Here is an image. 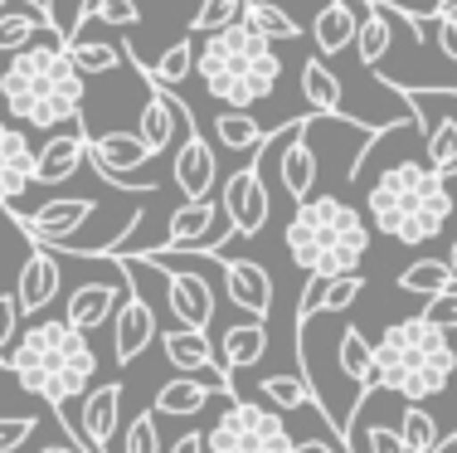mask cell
I'll use <instances>...</instances> for the list:
<instances>
[{"label":"cell","mask_w":457,"mask_h":453,"mask_svg":"<svg viewBox=\"0 0 457 453\" xmlns=\"http://www.w3.org/2000/svg\"><path fill=\"white\" fill-rule=\"evenodd\" d=\"M448 444H453V449H457V434H453V439H448Z\"/></svg>","instance_id":"cell-50"},{"label":"cell","mask_w":457,"mask_h":453,"mask_svg":"<svg viewBox=\"0 0 457 453\" xmlns=\"http://www.w3.org/2000/svg\"><path fill=\"white\" fill-rule=\"evenodd\" d=\"M122 385H88L83 390V439H88L93 453H112V439H117V424H122Z\"/></svg>","instance_id":"cell-20"},{"label":"cell","mask_w":457,"mask_h":453,"mask_svg":"<svg viewBox=\"0 0 457 453\" xmlns=\"http://www.w3.org/2000/svg\"><path fill=\"white\" fill-rule=\"evenodd\" d=\"M292 439L297 434L282 424V415L273 405L234 400L228 395V409L214 419L204 444H210V453H292Z\"/></svg>","instance_id":"cell-7"},{"label":"cell","mask_w":457,"mask_h":453,"mask_svg":"<svg viewBox=\"0 0 457 453\" xmlns=\"http://www.w3.org/2000/svg\"><path fill=\"white\" fill-rule=\"evenodd\" d=\"M63 29L39 25L25 49L10 54L0 73V98L20 127H63L83 113V73L63 54Z\"/></svg>","instance_id":"cell-1"},{"label":"cell","mask_w":457,"mask_h":453,"mask_svg":"<svg viewBox=\"0 0 457 453\" xmlns=\"http://www.w3.org/2000/svg\"><path fill=\"white\" fill-rule=\"evenodd\" d=\"M438 54L457 63V10H448V15H438Z\"/></svg>","instance_id":"cell-44"},{"label":"cell","mask_w":457,"mask_h":453,"mask_svg":"<svg viewBox=\"0 0 457 453\" xmlns=\"http://www.w3.org/2000/svg\"><path fill=\"white\" fill-rule=\"evenodd\" d=\"M423 312H428V317L438 322V327H448V331H453V327H457V283H448L443 293H433Z\"/></svg>","instance_id":"cell-43"},{"label":"cell","mask_w":457,"mask_h":453,"mask_svg":"<svg viewBox=\"0 0 457 453\" xmlns=\"http://www.w3.org/2000/svg\"><path fill=\"white\" fill-rule=\"evenodd\" d=\"M448 268H453V283H457V239H453V249H448Z\"/></svg>","instance_id":"cell-49"},{"label":"cell","mask_w":457,"mask_h":453,"mask_svg":"<svg viewBox=\"0 0 457 453\" xmlns=\"http://www.w3.org/2000/svg\"><path fill=\"white\" fill-rule=\"evenodd\" d=\"M39 25H54V15L49 10H10V15H0V54H15V49H25L29 39L39 35Z\"/></svg>","instance_id":"cell-36"},{"label":"cell","mask_w":457,"mask_h":453,"mask_svg":"<svg viewBox=\"0 0 457 453\" xmlns=\"http://www.w3.org/2000/svg\"><path fill=\"white\" fill-rule=\"evenodd\" d=\"M15 327H20V298L0 293V361H5V351L15 347Z\"/></svg>","instance_id":"cell-42"},{"label":"cell","mask_w":457,"mask_h":453,"mask_svg":"<svg viewBox=\"0 0 457 453\" xmlns=\"http://www.w3.org/2000/svg\"><path fill=\"white\" fill-rule=\"evenodd\" d=\"M355 49H361L365 69H385L389 49H395V25H389V5L361 0V29H355Z\"/></svg>","instance_id":"cell-27"},{"label":"cell","mask_w":457,"mask_h":453,"mask_svg":"<svg viewBox=\"0 0 457 453\" xmlns=\"http://www.w3.org/2000/svg\"><path fill=\"white\" fill-rule=\"evenodd\" d=\"M141 258H146V254H141ZM146 264L166 273V302H170V317H176L180 327L210 331V322H214V288H210V278H200V273H176V268L156 264V258H146Z\"/></svg>","instance_id":"cell-15"},{"label":"cell","mask_w":457,"mask_h":453,"mask_svg":"<svg viewBox=\"0 0 457 453\" xmlns=\"http://www.w3.org/2000/svg\"><path fill=\"white\" fill-rule=\"evenodd\" d=\"M220 214H224L228 230H234V239H253V234H263L268 214H273V200H268V186H263V156L224 176Z\"/></svg>","instance_id":"cell-8"},{"label":"cell","mask_w":457,"mask_h":453,"mask_svg":"<svg viewBox=\"0 0 457 453\" xmlns=\"http://www.w3.org/2000/svg\"><path fill=\"white\" fill-rule=\"evenodd\" d=\"M88 15H93V20H103V25H117V29L141 25V5H137V0H83L79 25H83Z\"/></svg>","instance_id":"cell-38"},{"label":"cell","mask_w":457,"mask_h":453,"mask_svg":"<svg viewBox=\"0 0 457 453\" xmlns=\"http://www.w3.org/2000/svg\"><path fill=\"white\" fill-rule=\"evenodd\" d=\"M448 10H457V0H433V10H428V15L438 20V15H448Z\"/></svg>","instance_id":"cell-48"},{"label":"cell","mask_w":457,"mask_h":453,"mask_svg":"<svg viewBox=\"0 0 457 453\" xmlns=\"http://www.w3.org/2000/svg\"><path fill=\"white\" fill-rule=\"evenodd\" d=\"M268 327H263V317H248V322H228L224 327V337H220V347H214V356H220V371H248V365H258L268 356Z\"/></svg>","instance_id":"cell-24"},{"label":"cell","mask_w":457,"mask_h":453,"mask_svg":"<svg viewBox=\"0 0 457 453\" xmlns=\"http://www.w3.org/2000/svg\"><path fill=\"white\" fill-rule=\"evenodd\" d=\"M214 395H220V390H214V385L204 381V375H180V381H166V385H161L151 405H156V415L190 419V415H200V409L210 405Z\"/></svg>","instance_id":"cell-28"},{"label":"cell","mask_w":457,"mask_h":453,"mask_svg":"<svg viewBox=\"0 0 457 453\" xmlns=\"http://www.w3.org/2000/svg\"><path fill=\"white\" fill-rule=\"evenodd\" d=\"M29 186H35V142L25 137V127L0 122V210H15Z\"/></svg>","instance_id":"cell-16"},{"label":"cell","mask_w":457,"mask_h":453,"mask_svg":"<svg viewBox=\"0 0 457 453\" xmlns=\"http://www.w3.org/2000/svg\"><path fill=\"white\" fill-rule=\"evenodd\" d=\"M122 293H127V268H122V258H117L112 278H88V283H73L69 302H63V317H69L79 331H97V327H107V322H112Z\"/></svg>","instance_id":"cell-13"},{"label":"cell","mask_w":457,"mask_h":453,"mask_svg":"<svg viewBox=\"0 0 457 453\" xmlns=\"http://www.w3.org/2000/svg\"><path fill=\"white\" fill-rule=\"evenodd\" d=\"M180 122H195V113L185 107L170 88H161V83H151V98L146 107H141L137 117V137L151 147V156H161V151H170V142H176Z\"/></svg>","instance_id":"cell-18"},{"label":"cell","mask_w":457,"mask_h":453,"mask_svg":"<svg viewBox=\"0 0 457 453\" xmlns=\"http://www.w3.org/2000/svg\"><path fill=\"white\" fill-rule=\"evenodd\" d=\"M317 117L287 122V147H282L278 166H282V190H287L292 200H307L312 190H317V151H312V142H307V127H317Z\"/></svg>","instance_id":"cell-21"},{"label":"cell","mask_w":457,"mask_h":453,"mask_svg":"<svg viewBox=\"0 0 457 453\" xmlns=\"http://www.w3.org/2000/svg\"><path fill=\"white\" fill-rule=\"evenodd\" d=\"M268 132H273V127H263L258 117H248V107H224V113L214 117V142H220L224 151H253Z\"/></svg>","instance_id":"cell-30"},{"label":"cell","mask_w":457,"mask_h":453,"mask_svg":"<svg viewBox=\"0 0 457 453\" xmlns=\"http://www.w3.org/2000/svg\"><path fill=\"white\" fill-rule=\"evenodd\" d=\"M365 453H409V444H404V434H399V429L370 424L365 429Z\"/></svg>","instance_id":"cell-41"},{"label":"cell","mask_w":457,"mask_h":453,"mask_svg":"<svg viewBox=\"0 0 457 453\" xmlns=\"http://www.w3.org/2000/svg\"><path fill=\"white\" fill-rule=\"evenodd\" d=\"M195 73H200L204 93L224 107H253L273 98L282 79V54L248 20H234V25L204 35V45L195 49Z\"/></svg>","instance_id":"cell-5"},{"label":"cell","mask_w":457,"mask_h":453,"mask_svg":"<svg viewBox=\"0 0 457 453\" xmlns=\"http://www.w3.org/2000/svg\"><path fill=\"white\" fill-rule=\"evenodd\" d=\"M399 434H404V444L409 453H438L448 439H443V429H438V419L428 415L419 400H409L404 405V419H399Z\"/></svg>","instance_id":"cell-34"},{"label":"cell","mask_w":457,"mask_h":453,"mask_svg":"<svg viewBox=\"0 0 457 453\" xmlns=\"http://www.w3.org/2000/svg\"><path fill=\"white\" fill-rule=\"evenodd\" d=\"M122 453H161V429H156V409H146V415H137L132 424H127Z\"/></svg>","instance_id":"cell-39"},{"label":"cell","mask_w":457,"mask_h":453,"mask_svg":"<svg viewBox=\"0 0 457 453\" xmlns=\"http://www.w3.org/2000/svg\"><path fill=\"white\" fill-rule=\"evenodd\" d=\"M448 283H453L448 258H419V264H409L404 273H399V288L413 293V298H423V302H428L433 293H443Z\"/></svg>","instance_id":"cell-35"},{"label":"cell","mask_w":457,"mask_h":453,"mask_svg":"<svg viewBox=\"0 0 457 453\" xmlns=\"http://www.w3.org/2000/svg\"><path fill=\"white\" fill-rule=\"evenodd\" d=\"M195 49H200V45L185 35V39H176V45L161 54L156 63H146L137 45H127V63H137V73H141L146 83H161V88H180V83L190 79V69H195Z\"/></svg>","instance_id":"cell-26"},{"label":"cell","mask_w":457,"mask_h":453,"mask_svg":"<svg viewBox=\"0 0 457 453\" xmlns=\"http://www.w3.org/2000/svg\"><path fill=\"white\" fill-rule=\"evenodd\" d=\"M244 5L248 0H200V10L190 15V35H214V29L244 20Z\"/></svg>","instance_id":"cell-37"},{"label":"cell","mask_w":457,"mask_h":453,"mask_svg":"<svg viewBox=\"0 0 457 453\" xmlns=\"http://www.w3.org/2000/svg\"><path fill=\"white\" fill-rule=\"evenodd\" d=\"M0 5H10V0H0Z\"/></svg>","instance_id":"cell-51"},{"label":"cell","mask_w":457,"mask_h":453,"mask_svg":"<svg viewBox=\"0 0 457 453\" xmlns=\"http://www.w3.org/2000/svg\"><path fill=\"white\" fill-rule=\"evenodd\" d=\"M244 20H248V25H253L263 39H273V45H287V39L302 35V25H297V20H292L282 5H273V0H248V5H244Z\"/></svg>","instance_id":"cell-33"},{"label":"cell","mask_w":457,"mask_h":453,"mask_svg":"<svg viewBox=\"0 0 457 453\" xmlns=\"http://www.w3.org/2000/svg\"><path fill=\"white\" fill-rule=\"evenodd\" d=\"M355 29H361V5L355 0H326L312 20V39L321 54H345L355 49Z\"/></svg>","instance_id":"cell-25"},{"label":"cell","mask_w":457,"mask_h":453,"mask_svg":"<svg viewBox=\"0 0 457 453\" xmlns=\"http://www.w3.org/2000/svg\"><path fill=\"white\" fill-rule=\"evenodd\" d=\"M0 365L15 375V385L25 395L59 409L69 400H83V390L97 375V351L88 347V331H79L69 317H54L20 331Z\"/></svg>","instance_id":"cell-2"},{"label":"cell","mask_w":457,"mask_h":453,"mask_svg":"<svg viewBox=\"0 0 457 453\" xmlns=\"http://www.w3.org/2000/svg\"><path fill=\"white\" fill-rule=\"evenodd\" d=\"M88 127L73 117V127L63 122V132L45 137V147L35 151V186H63L88 166Z\"/></svg>","instance_id":"cell-14"},{"label":"cell","mask_w":457,"mask_h":453,"mask_svg":"<svg viewBox=\"0 0 457 453\" xmlns=\"http://www.w3.org/2000/svg\"><path fill=\"white\" fill-rule=\"evenodd\" d=\"M151 147L141 142L137 132H103L88 137V166L107 180L112 190H127V196H156V180H127L132 171L151 166Z\"/></svg>","instance_id":"cell-9"},{"label":"cell","mask_w":457,"mask_h":453,"mask_svg":"<svg viewBox=\"0 0 457 453\" xmlns=\"http://www.w3.org/2000/svg\"><path fill=\"white\" fill-rule=\"evenodd\" d=\"M20 224V234L35 244H45V249H63V244L73 239V234L88 224L93 214V200H79V196H54L45 205H35V214L29 210H10Z\"/></svg>","instance_id":"cell-12"},{"label":"cell","mask_w":457,"mask_h":453,"mask_svg":"<svg viewBox=\"0 0 457 453\" xmlns=\"http://www.w3.org/2000/svg\"><path fill=\"white\" fill-rule=\"evenodd\" d=\"M292 453H341V449L321 444V439H292Z\"/></svg>","instance_id":"cell-46"},{"label":"cell","mask_w":457,"mask_h":453,"mask_svg":"<svg viewBox=\"0 0 457 453\" xmlns=\"http://www.w3.org/2000/svg\"><path fill=\"white\" fill-rule=\"evenodd\" d=\"M35 434H39L35 415H0V453H20Z\"/></svg>","instance_id":"cell-40"},{"label":"cell","mask_w":457,"mask_h":453,"mask_svg":"<svg viewBox=\"0 0 457 453\" xmlns=\"http://www.w3.org/2000/svg\"><path fill=\"white\" fill-rule=\"evenodd\" d=\"M39 453H93V449L88 444H73V449L69 444H49V449H39Z\"/></svg>","instance_id":"cell-47"},{"label":"cell","mask_w":457,"mask_h":453,"mask_svg":"<svg viewBox=\"0 0 457 453\" xmlns=\"http://www.w3.org/2000/svg\"><path fill=\"white\" fill-rule=\"evenodd\" d=\"M302 98H307V107H312V113H321V117H341L345 113V88H341V79H336L321 59L302 63Z\"/></svg>","instance_id":"cell-29"},{"label":"cell","mask_w":457,"mask_h":453,"mask_svg":"<svg viewBox=\"0 0 457 453\" xmlns=\"http://www.w3.org/2000/svg\"><path fill=\"white\" fill-rule=\"evenodd\" d=\"M399 93L409 98V107H423V113H433L428 132H423V156H428L433 171H443V176H457V93H419V88H404L399 83Z\"/></svg>","instance_id":"cell-10"},{"label":"cell","mask_w":457,"mask_h":453,"mask_svg":"<svg viewBox=\"0 0 457 453\" xmlns=\"http://www.w3.org/2000/svg\"><path fill=\"white\" fill-rule=\"evenodd\" d=\"M370 254V220L341 196H307L287 220V258L307 278L355 273Z\"/></svg>","instance_id":"cell-6"},{"label":"cell","mask_w":457,"mask_h":453,"mask_svg":"<svg viewBox=\"0 0 457 453\" xmlns=\"http://www.w3.org/2000/svg\"><path fill=\"white\" fill-rule=\"evenodd\" d=\"M365 210H370V224H375L385 239L419 249V244L438 239L448 214H453L448 176L433 171L428 161H395V166H385L379 180L370 186Z\"/></svg>","instance_id":"cell-3"},{"label":"cell","mask_w":457,"mask_h":453,"mask_svg":"<svg viewBox=\"0 0 457 453\" xmlns=\"http://www.w3.org/2000/svg\"><path fill=\"white\" fill-rule=\"evenodd\" d=\"M107 327H112V361L117 365H132L137 356L161 337L156 307H151V298L141 293V283H132V273H127V293H122V302H117V312H112Z\"/></svg>","instance_id":"cell-11"},{"label":"cell","mask_w":457,"mask_h":453,"mask_svg":"<svg viewBox=\"0 0 457 453\" xmlns=\"http://www.w3.org/2000/svg\"><path fill=\"white\" fill-rule=\"evenodd\" d=\"M59 258H54L49 249H35L25 258V268H20L15 278V298H20V317H39V312L49 307L54 298H59Z\"/></svg>","instance_id":"cell-22"},{"label":"cell","mask_w":457,"mask_h":453,"mask_svg":"<svg viewBox=\"0 0 457 453\" xmlns=\"http://www.w3.org/2000/svg\"><path fill=\"white\" fill-rule=\"evenodd\" d=\"M214 264H224V293L234 302L238 312H248V317H263L273 312V278H268L263 264H253V258H228L220 254Z\"/></svg>","instance_id":"cell-17"},{"label":"cell","mask_w":457,"mask_h":453,"mask_svg":"<svg viewBox=\"0 0 457 453\" xmlns=\"http://www.w3.org/2000/svg\"><path fill=\"white\" fill-rule=\"evenodd\" d=\"M457 375V347L448 341V327L419 312V317L389 322L385 337L375 341V385L399 400H433Z\"/></svg>","instance_id":"cell-4"},{"label":"cell","mask_w":457,"mask_h":453,"mask_svg":"<svg viewBox=\"0 0 457 453\" xmlns=\"http://www.w3.org/2000/svg\"><path fill=\"white\" fill-rule=\"evenodd\" d=\"M214 220H220V200H185L176 205V214H170V224H166V244H156V249H176V254H200L204 244H210V230H214Z\"/></svg>","instance_id":"cell-23"},{"label":"cell","mask_w":457,"mask_h":453,"mask_svg":"<svg viewBox=\"0 0 457 453\" xmlns=\"http://www.w3.org/2000/svg\"><path fill=\"white\" fill-rule=\"evenodd\" d=\"M170 176H176V186H180L185 200H204L214 190V180H220V171H214V147L204 142L195 127H185V142L176 147Z\"/></svg>","instance_id":"cell-19"},{"label":"cell","mask_w":457,"mask_h":453,"mask_svg":"<svg viewBox=\"0 0 457 453\" xmlns=\"http://www.w3.org/2000/svg\"><path fill=\"white\" fill-rule=\"evenodd\" d=\"M170 453H210V444H204V434H180Z\"/></svg>","instance_id":"cell-45"},{"label":"cell","mask_w":457,"mask_h":453,"mask_svg":"<svg viewBox=\"0 0 457 453\" xmlns=\"http://www.w3.org/2000/svg\"><path fill=\"white\" fill-rule=\"evenodd\" d=\"M336 356H341V375H351L361 390L375 385V347L365 341L361 327H345L341 331V347H336Z\"/></svg>","instance_id":"cell-32"},{"label":"cell","mask_w":457,"mask_h":453,"mask_svg":"<svg viewBox=\"0 0 457 453\" xmlns=\"http://www.w3.org/2000/svg\"><path fill=\"white\" fill-rule=\"evenodd\" d=\"M63 54L79 73H117L127 63V45H107V39H63Z\"/></svg>","instance_id":"cell-31"}]
</instances>
